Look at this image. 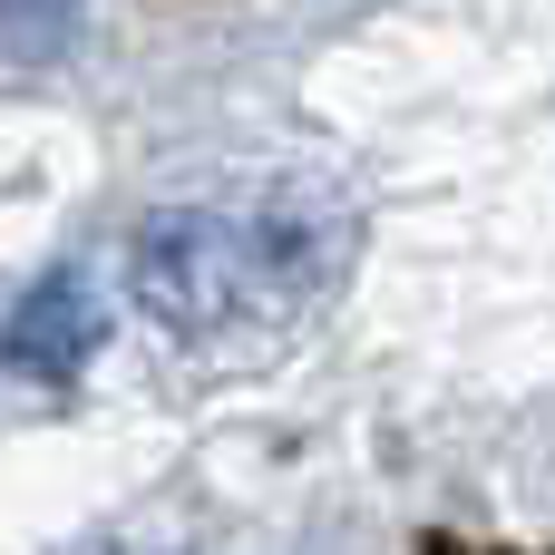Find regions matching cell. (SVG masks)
I'll use <instances>...</instances> for the list:
<instances>
[{"mask_svg": "<svg viewBox=\"0 0 555 555\" xmlns=\"http://www.w3.org/2000/svg\"><path fill=\"white\" fill-rule=\"evenodd\" d=\"M254 293V244L244 224L205 215V205H166L137 224V302L166 322V332H215L234 322Z\"/></svg>", "mask_w": 555, "mask_h": 555, "instance_id": "6da1fadb", "label": "cell"}, {"mask_svg": "<svg viewBox=\"0 0 555 555\" xmlns=\"http://www.w3.org/2000/svg\"><path fill=\"white\" fill-rule=\"evenodd\" d=\"M88 351H98V283H88L78 263H59V273H39V283L10 302V322H0V371H20V380H68Z\"/></svg>", "mask_w": 555, "mask_h": 555, "instance_id": "7a4b0ae2", "label": "cell"}, {"mask_svg": "<svg viewBox=\"0 0 555 555\" xmlns=\"http://www.w3.org/2000/svg\"><path fill=\"white\" fill-rule=\"evenodd\" d=\"M78 20H88V0H0V49L10 59H59L78 39Z\"/></svg>", "mask_w": 555, "mask_h": 555, "instance_id": "3957f363", "label": "cell"}]
</instances>
